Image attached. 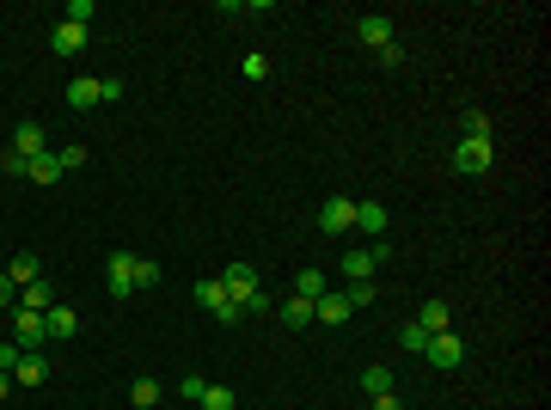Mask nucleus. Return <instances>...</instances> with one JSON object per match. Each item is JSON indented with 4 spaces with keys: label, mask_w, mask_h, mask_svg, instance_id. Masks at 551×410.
Here are the masks:
<instances>
[{
    "label": "nucleus",
    "mask_w": 551,
    "mask_h": 410,
    "mask_svg": "<svg viewBox=\"0 0 551 410\" xmlns=\"http://www.w3.org/2000/svg\"><path fill=\"white\" fill-rule=\"evenodd\" d=\"M6 307H19V282H13V276H0V312Z\"/></svg>",
    "instance_id": "nucleus-32"
},
{
    "label": "nucleus",
    "mask_w": 551,
    "mask_h": 410,
    "mask_svg": "<svg viewBox=\"0 0 551 410\" xmlns=\"http://www.w3.org/2000/svg\"><path fill=\"white\" fill-rule=\"evenodd\" d=\"M423 355L435 362V368H460V362H466V343H460L453 331H441V337H429L423 343Z\"/></svg>",
    "instance_id": "nucleus-8"
},
{
    "label": "nucleus",
    "mask_w": 551,
    "mask_h": 410,
    "mask_svg": "<svg viewBox=\"0 0 551 410\" xmlns=\"http://www.w3.org/2000/svg\"><path fill=\"white\" fill-rule=\"evenodd\" d=\"M398 343H405V349H410V355H423V343H429V331H423V325H417V319H410V325H405V331H398Z\"/></svg>",
    "instance_id": "nucleus-29"
},
{
    "label": "nucleus",
    "mask_w": 551,
    "mask_h": 410,
    "mask_svg": "<svg viewBox=\"0 0 551 410\" xmlns=\"http://www.w3.org/2000/svg\"><path fill=\"white\" fill-rule=\"evenodd\" d=\"M221 288H227V300H233L239 312H270V300H264V288H258V269L251 264H227Z\"/></svg>",
    "instance_id": "nucleus-1"
},
{
    "label": "nucleus",
    "mask_w": 551,
    "mask_h": 410,
    "mask_svg": "<svg viewBox=\"0 0 551 410\" xmlns=\"http://www.w3.org/2000/svg\"><path fill=\"white\" fill-rule=\"evenodd\" d=\"M490 165H496V142H460V147H453V172H466V178H484Z\"/></svg>",
    "instance_id": "nucleus-5"
},
{
    "label": "nucleus",
    "mask_w": 551,
    "mask_h": 410,
    "mask_svg": "<svg viewBox=\"0 0 551 410\" xmlns=\"http://www.w3.org/2000/svg\"><path fill=\"white\" fill-rule=\"evenodd\" d=\"M313 325H349V300H344V288H325V294L313 300Z\"/></svg>",
    "instance_id": "nucleus-9"
},
{
    "label": "nucleus",
    "mask_w": 551,
    "mask_h": 410,
    "mask_svg": "<svg viewBox=\"0 0 551 410\" xmlns=\"http://www.w3.org/2000/svg\"><path fill=\"white\" fill-rule=\"evenodd\" d=\"M104 288H111L117 300L135 294V251H111V258H104Z\"/></svg>",
    "instance_id": "nucleus-6"
},
{
    "label": "nucleus",
    "mask_w": 551,
    "mask_h": 410,
    "mask_svg": "<svg viewBox=\"0 0 551 410\" xmlns=\"http://www.w3.org/2000/svg\"><path fill=\"white\" fill-rule=\"evenodd\" d=\"M43 373H49V355H19V368H13V386H43Z\"/></svg>",
    "instance_id": "nucleus-17"
},
{
    "label": "nucleus",
    "mask_w": 551,
    "mask_h": 410,
    "mask_svg": "<svg viewBox=\"0 0 551 410\" xmlns=\"http://www.w3.org/2000/svg\"><path fill=\"white\" fill-rule=\"evenodd\" d=\"M86 49V25H68L61 19L56 31H49V56H61V62H68V56H80Z\"/></svg>",
    "instance_id": "nucleus-12"
},
{
    "label": "nucleus",
    "mask_w": 551,
    "mask_h": 410,
    "mask_svg": "<svg viewBox=\"0 0 551 410\" xmlns=\"http://www.w3.org/2000/svg\"><path fill=\"white\" fill-rule=\"evenodd\" d=\"M276 319H282L288 331H306V325H313V300H301V294H288V300H282V312H276Z\"/></svg>",
    "instance_id": "nucleus-18"
},
{
    "label": "nucleus",
    "mask_w": 551,
    "mask_h": 410,
    "mask_svg": "<svg viewBox=\"0 0 551 410\" xmlns=\"http://www.w3.org/2000/svg\"><path fill=\"white\" fill-rule=\"evenodd\" d=\"M417 325H423L429 337H441V331H453V312H448V300H423V312H417Z\"/></svg>",
    "instance_id": "nucleus-16"
},
{
    "label": "nucleus",
    "mask_w": 551,
    "mask_h": 410,
    "mask_svg": "<svg viewBox=\"0 0 551 410\" xmlns=\"http://www.w3.org/2000/svg\"><path fill=\"white\" fill-rule=\"evenodd\" d=\"M196 307H208V312H215V319H221V325H239V319H245V312L233 307V300H227L221 276H203V282H196Z\"/></svg>",
    "instance_id": "nucleus-3"
},
{
    "label": "nucleus",
    "mask_w": 551,
    "mask_h": 410,
    "mask_svg": "<svg viewBox=\"0 0 551 410\" xmlns=\"http://www.w3.org/2000/svg\"><path fill=\"white\" fill-rule=\"evenodd\" d=\"M374 410H405V405H398V392H380V398H374Z\"/></svg>",
    "instance_id": "nucleus-36"
},
{
    "label": "nucleus",
    "mask_w": 551,
    "mask_h": 410,
    "mask_svg": "<svg viewBox=\"0 0 551 410\" xmlns=\"http://www.w3.org/2000/svg\"><path fill=\"white\" fill-rule=\"evenodd\" d=\"M19 355H25V349H19V343H13V337H6V343H0V368L13 373V368H19Z\"/></svg>",
    "instance_id": "nucleus-33"
},
{
    "label": "nucleus",
    "mask_w": 551,
    "mask_h": 410,
    "mask_svg": "<svg viewBox=\"0 0 551 410\" xmlns=\"http://www.w3.org/2000/svg\"><path fill=\"white\" fill-rule=\"evenodd\" d=\"M392 258V246L380 239V246H367V251H344V282H374V269Z\"/></svg>",
    "instance_id": "nucleus-4"
},
{
    "label": "nucleus",
    "mask_w": 551,
    "mask_h": 410,
    "mask_svg": "<svg viewBox=\"0 0 551 410\" xmlns=\"http://www.w3.org/2000/svg\"><path fill=\"white\" fill-rule=\"evenodd\" d=\"M43 325H49V337H56V343H68V337L80 331V312H74V307H49V312H43Z\"/></svg>",
    "instance_id": "nucleus-15"
},
{
    "label": "nucleus",
    "mask_w": 551,
    "mask_h": 410,
    "mask_svg": "<svg viewBox=\"0 0 551 410\" xmlns=\"http://www.w3.org/2000/svg\"><path fill=\"white\" fill-rule=\"evenodd\" d=\"M68 104H74V110H99L104 104V80H68Z\"/></svg>",
    "instance_id": "nucleus-14"
},
{
    "label": "nucleus",
    "mask_w": 551,
    "mask_h": 410,
    "mask_svg": "<svg viewBox=\"0 0 551 410\" xmlns=\"http://www.w3.org/2000/svg\"><path fill=\"white\" fill-rule=\"evenodd\" d=\"M25 178H37V184H61V178H68V172H61V160H56V153H37V160H31V172H25Z\"/></svg>",
    "instance_id": "nucleus-20"
},
{
    "label": "nucleus",
    "mask_w": 551,
    "mask_h": 410,
    "mask_svg": "<svg viewBox=\"0 0 551 410\" xmlns=\"http://www.w3.org/2000/svg\"><path fill=\"white\" fill-rule=\"evenodd\" d=\"M355 226H362L367 239L380 246V239L392 233V215H387V203H355Z\"/></svg>",
    "instance_id": "nucleus-10"
},
{
    "label": "nucleus",
    "mask_w": 551,
    "mask_h": 410,
    "mask_svg": "<svg viewBox=\"0 0 551 410\" xmlns=\"http://www.w3.org/2000/svg\"><path fill=\"white\" fill-rule=\"evenodd\" d=\"M6 392H13V373H6V368H0V398H6Z\"/></svg>",
    "instance_id": "nucleus-37"
},
{
    "label": "nucleus",
    "mask_w": 551,
    "mask_h": 410,
    "mask_svg": "<svg viewBox=\"0 0 551 410\" xmlns=\"http://www.w3.org/2000/svg\"><path fill=\"white\" fill-rule=\"evenodd\" d=\"M13 343H19L25 355H37V349L49 343V325H43V312H31V307H13Z\"/></svg>",
    "instance_id": "nucleus-2"
},
{
    "label": "nucleus",
    "mask_w": 551,
    "mask_h": 410,
    "mask_svg": "<svg viewBox=\"0 0 551 410\" xmlns=\"http://www.w3.org/2000/svg\"><path fill=\"white\" fill-rule=\"evenodd\" d=\"M0 172H6V178H25V172H31V165H25L19 153H13V147H6V153H0Z\"/></svg>",
    "instance_id": "nucleus-31"
},
{
    "label": "nucleus",
    "mask_w": 551,
    "mask_h": 410,
    "mask_svg": "<svg viewBox=\"0 0 551 410\" xmlns=\"http://www.w3.org/2000/svg\"><path fill=\"white\" fill-rule=\"evenodd\" d=\"M349 226H355V203H349V196H325V208H319V233H325V239H344Z\"/></svg>",
    "instance_id": "nucleus-7"
},
{
    "label": "nucleus",
    "mask_w": 551,
    "mask_h": 410,
    "mask_svg": "<svg viewBox=\"0 0 551 410\" xmlns=\"http://www.w3.org/2000/svg\"><path fill=\"white\" fill-rule=\"evenodd\" d=\"M294 294H301V300H319V294H325V269H301V276H294Z\"/></svg>",
    "instance_id": "nucleus-23"
},
{
    "label": "nucleus",
    "mask_w": 551,
    "mask_h": 410,
    "mask_svg": "<svg viewBox=\"0 0 551 410\" xmlns=\"http://www.w3.org/2000/svg\"><path fill=\"white\" fill-rule=\"evenodd\" d=\"M203 410H233L239 398H233V386H203V398H196Z\"/></svg>",
    "instance_id": "nucleus-26"
},
{
    "label": "nucleus",
    "mask_w": 551,
    "mask_h": 410,
    "mask_svg": "<svg viewBox=\"0 0 551 410\" xmlns=\"http://www.w3.org/2000/svg\"><path fill=\"white\" fill-rule=\"evenodd\" d=\"M344 300H349V312H362V307L380 300V288H374V282H344Z\"/></svg>",
    "instance_id": "nucleus-22"
},
{
    "label": "nucleus",
    "mask_w": 551,
    "mask_h": 410,
    "mask_svg": "<svg viewBox=\"0 0 551 410\" xmlns=\"http://www.w3.org/2000/svg\"><path fill=\"white\" fill-rule=\"evenodd\" d=\"M56 160H61V172H80V165H86V147H80V142H74V147H61Z\"/></svg>",
    "instance_id": "nucleus-30"
},
{
    "label": "nucleus",
    "mask_w": 551,
    "mask_h": 410,
    "mask_svg": "<svg viewBox=\"0 0 551 410\" xmlns=\"http://www.w3.org/2000/svg\"><path fill=\"white\" fill-rule=\"evenodd\" d=\"M19 307H31V312H49V307H56V300H49V282H43V276L19 288Z\"/></svg>",
    "instance_id": "nucleus-21"
},
{
    "label": "nucleus",
    "mask_w": 551,
    "mask_h": 410,
    "mask_svg": "<svg viewBox=\"0 0 551 410\" xmlns=\"http://www.w3.org/2000/svg\"><path fill=\"white\" fill-rule=\"evenodd\" d=\"M355 37L367 43V49H392V19H380V13H362V19H355Z\"/></svg>",
    "instance_id": "nucleus-11"
},
{
    "label": "nucleus",
    "mask_w": 551,
    "mask_h": 410,
    "mask_svg": "<svg viewBox=\"0 0 551 410\" xmlns=\"http://www.w3.org/2000/svg\"><path fill=\"white\" fill-rule=\"evenodd\" d=\"M129 405L154 410V405H160V380H135V386H129Z\"/></svg>",
    "instance_id": "nucleus-25"
},
{
    "label": "nucleus",
    "mask_w": 551,
    "mask_h": 410,
    "mask_svg": "<svg viewBox=\"0 0 551 410\" xmlns=\"http://www.w3.org/2000/svg\"><path fill=\"white\" fill-rule=\"evenodd\" d=\"M13 153H19L25 165L37 160V153H49V142H43V123H19V129H13Z\"/></svg>",
    "instance_id": "nucleus-13"
},
{
    "label": "nucleus",
    "mask_w": 551,
    "mask_h": 410,
    "mask_svg": "<svg viewBox=\"0 0 551 410\" xmlns=\"http://www.w3.org/2000/svg\"><path fill=\"white\" fill-rule=\"evenodd\" d=\"M460 123H466V142H496V135H490V117H484V110H460Z\"/></svg>",
    "instance_id": "nucleus-24"
},
{
    "label": "nucleus",
    "mask_w": 551,
    "mask_h": 410,
    "mask_svg": "<svg viewBox=\"0 0 551 410\" xmlns=\"http://www.w3.org/2000/svg\"><path fill=\"white\" fill-rule=\"evenodd\" d=\"M92 19V0H68V25H86Z\"/></svg>",
    "instance_id": "nucleus-34"
},
{
    "label": "nucleus",
    "mask_w": 551,
    "mask_h": 410,
    "mask_svg": "<svg viewBox=\"0 0 551 410\" xmlns=\"http://www.w3.org/2000/svg\"><path fill=\"white\" fill-rule=\"evenodd\" d=\"M142 288H160V264H154V258H135V294H142Z\"/></svg>",
    "instance_id": "nucleus-27"
},
{
    "label": "nucleus",
    "mask_w": 551,
    "mask_h": 410,
    "mask_svg": "<svg viewBox=\"0 0 551 410\" xmlns=\"http://www.w3.org/2000/svg\"><path fill=\"white\" fill-rule=\"evenodd\" d=\"M6 276H13V282H37V276H43V258H37V251H19V258H13V264H6Z\"/></svg>",
    "instance_id": "nucleus-19"
},
{
    "label": "nucleus",
    "mask_w": 551,
    "mask_h": 410,
    "mask_svg": "<svg viewBox=\"0 0 551 410\" xmlns=\"http://www.w3.org/2000/svg\"><path fill=\"white\" fill-rule=\"evenodd\" d=\"M362 386H367V398H380V392H392V368H367V373H362Z\"/></svg>",
    "instance_id": "nucleus-28"
},
{
    "label": "nucleus",
    "mask_w": 551,
    "mask_h": 410,
    "mask_svg": "<svg viewBox=\"0 0 551 410\" xmlns=\"http://www.w3.org/2000/svg\"><path fill=\"white\" fill-rule=\"evenodd\" d=\"M203 386H208V380H196V373H184V380H178V392H184V398H190V405L203 398Z\"/></svg>",
    "instance_id": "nucleus-35"
}]
</instances>
